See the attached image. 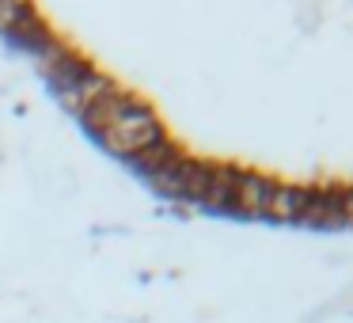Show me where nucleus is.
Masks as SVG:
<instances>
[{
    "label": "nucleus",
    "mask_w": 353,
    "mask_h": 323,
    "mask_svg": "<svg viewBox=\"0 0 353 323\" xmlns=\"http://www.w3.org/2000/svg\"><path fill=\"white\" fill-rule=\"evenodd\" d=\"M84 118H88V126L99 133V141L110 148V153L130 156V160H137L141 153H148L152 145L163 141L160 118H156L141 99L118 92V88L110 95H103Z\"/></svg>",
    "instance_id": "nucleus-1"
},
{
    "label": "nucleus",
    "mask_w": 353,
    "mask_h": 323,
    "mask_svg": "<svg viewBox=\"0 0 353 323\" xmlns=\"http://www.w3.org/2000/svg\"><path fill=\"white\" fill-rule=\"evenodd\" d=\"M54 84H57V92H61V99L69 103L72 110H80V115H88V110H92L95 103L103 99V95L114 92V80H110L107 72H99V69H92V65H84V61H80L77 69L69 72V77L54 80Z\"/></svg>",
    "instance_id": "nucleus-2"
}]
</instances>
